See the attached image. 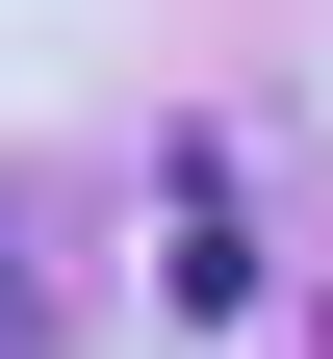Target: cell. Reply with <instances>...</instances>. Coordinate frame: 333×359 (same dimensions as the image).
<instances>
[{"instance_id":"cell-1","label":"cell","mask_w":333,"mask_h":359,"mask_svg":"<svg viewBox=\"0 0 333 359\" xmlns=\"http://www.w3.org/2000/svg\"><path fill=\"white\" fill-rule=\"evenodd\" d=\"M0 359H52V283H26V231H0Z\"/></svg>"}]
</instances>
